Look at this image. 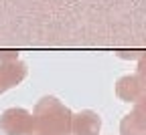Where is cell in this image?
<instances>
[{
  "label": "cell",
  "mask_w": 146,
  "mask_h": 135,
  "mask_svg": "<svg viewBox=\"0 0 146 135\" xmlns=\"http://www.w3.org/2000/svg\"><path fill=\"white\" fill-rule=\"evenodd\" d=\"M73 113L57 97H43L35 105V135H71Z\"/></svg>",
  "instance_id": "cell-1"
},
{
  "label": "cell",
  "mask_w": 146,
  "mask_h": 135,
  "mask_svg": "<svg viewBox=\"0 0 146 135\" xmlns=\"http://www.w3.org/2000/svg\"><path fill=\"white\" fill-rule=\"evenodd\" d=\"M0 131L4 135H35L33 113L23 107H10L0 115Z\"/></svg>",
  "instance_id": "cell-2"
},
{
  "label": "cell",
  "mask_w": 146,
  "mask_h": 135,
  "mask_svg": "<svg viewBox=\"0 0 146 135\" xmlns=\"http://www.w3.org/2000/svg\"><path fill=\"white\" fill-rule=\"evenodd\" d=\"M116 93L118 97L126 103H142L144 95H146V87H144V75H142V65L140 71L136 75H126L118 81L116 85Z\"/></svg>",
  "instance_id": "cell-3"
},
{
  "label": "cell",
  "mask_w": 146,
  "mask_h": 135,
  "mask_svg": "<svg viewBox=\"0 0 146 135\" xmlns=\"http://www.w3.org/2000/svg\"><path fill=\"white\" fill-rule=\"evenodd\" d=\"M100 129H102V117L91 109L79 111L71 117L73 135H100Z\"/></svg>",
  "instance_id": "cell-4"
},
{
  "label": "cell",
  "mask_w": 146,
  "mask_h": 135,
  "mask_svg": "<svg viewBox=\"0 0 146 135\" xmlns=\"http://www.w3.org/2000/svg\"><path fill=\"white\" fill-rule=\"evenodd\" d=\"M29 73L27 63L14 61V63H0V93H4L18 83H23V79Z\"/></svg>",
  "instance_id": "cell-5"
},
{
  "label": "cell",
  "mask_w": 146,
  "mask_h": 135,
  "mask_svg": "<svg viewBox=\"0 0 146 135\" xmlns=\"http://www.w3.org/2000/svg\"><path fill=\"white\" fill-rule=\"evenodd\" d=\"M122 135H146V119H144V103H138L134 111H130L120 123Z\"/></svg>",
  "instance_id": "cell-6"
},
{
  "label": "cell",
  "mask_w": 146,
  "mask_h": 135,
  "mask_svg": "<svg viewBox=\"0 0 146 135\" xmlns=\"http://www.w3.org/2000/svg\"><path fill=\"white\" fill-rule=\"evenodd\" d=\"M14 61H18L16 50H0V63H14Z\"/></svg>",
  "instance_id": "cell-7"
}]
</instances>
